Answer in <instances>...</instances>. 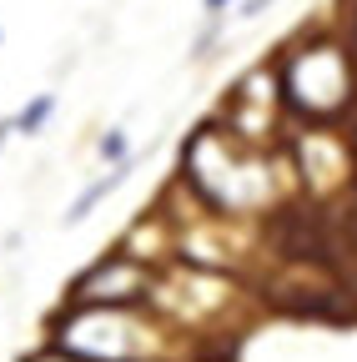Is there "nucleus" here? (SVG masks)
Here are the masks:
<instances>
[{"label":"nucleus","instance_id":"1","mask_svg":"<svg viewBox=\"0 0 357 362\" xmlns=\"http://www.w3.org/2000/svg\"><path fill=\"white\" fill-rule=\"evenodd\" d=\"M282 101L307 121H337L357 101L352 40H302L277 61Z\"/></svg>","mask_w":357,"mask_h":362},{"label":"nucleus","instance_id":"2","mask_svg":"<svg viewBox=\"0 0 357 362\" xmlns=\"http://www.w3.org/2000/svg\"><path fill=\"white\" fill-rule=\"evenodd\" d=\"M187 181L197 187L201 202H211L216 211H252L272 197V181H267V166L247 151V141L237 131H197L192 146L182 151Z\"/></svg>","mask_w":357,"mask_h":362},{"label":"nucleus","instance_id":"3","mask_svg":"<svg viewBox=\"0 0 357 362\" xmlns=\"http://www.w3.org/2000/svg\"><path fill=\"white\" fill-rule=\"evenodd\" d=\"M297 166H302V181L317 197L327 192H342L352 181V151H347V136L332 131V121H317L312 131L297 136Z\"/></svg>","mask_w":357,"mask_h":362},{"label":"nucleus","instance_id":"4","mask_svg":"<svg viewBox=\"0 0 357 362\" xmlns=\"http://www.w3.org/2000/svg\"><path fill=\"white\" fill-rule=\"evenodd\" d=\"M146 287H151V277L141 272L136 257H106V262H96L76 282V302L81 307H101V302L106 307H121V302H136Z\"/></svg>","mask_w":357,"mask_h":362},{"label":"nucleus","instance_id":"5","mask_svg":"<svg viewBox=\"0 0 357 362\" xmlns=\"http://www.w3.org/2000/svg\"><path fill=\"white\" fill-rule=\"evenodd\" d=\"M126 176H131V166H126V161H116V166H111V171H106L101 181H91V187H86V192H81V197L71 202L66 221H86V216H91V211H96V206H101V202H106V197H111L116 187H121Z\"/></svg>","mask_w":357,"mask_h":362},{"label":"nucleus","instance_id":"6","mask_svg":"<svg viewBox=\"0 0 357 362\" xmlns=\"http://www.w3.org/2000/svg\"><path fill=\"white\" fill-rule=\"evenodd\" d=\"M51 111H56V96H35V101H30V106H25L16 121H11V131H21V136H35L40 126H46V116H51Z\"/></svg>","mask_w":357,"mask_h":362},{"label":"nucleus","instance_id":"7","mask_svg":"<svg viewBox=\"0 0 357 362\" xmlns=\"http://www.w3.org/2000/svg\"><path fill=\"white\" fill-rule=\"evenodd\" d=\"M101 156H106L111 166L126 161V136H121V131H106V136H101Z\"/></svg>","mask_w":357,"mask_h":362},{"label":"nucleus","instance_id":"8","mask_svg":"<svg viewBox=\"0 0 357 362\" xmlns=\"http://www.w3.org/2000/svg\"><path fill=\"white\" fill-rule=\"evenodd\" d=\"M262 6H272V0H247V6H242V11H237V16H257V11H262Z\"/></svg>","mask_w":357,"mask_h":362},{"label":"nucleus","instance_id":"9","mask_svg":"<svg viewBox=\"0 0 357 362\" xmlns=\"http://www.w3.org/2000/svg\"><path fill=\"white\" fill-rule=\"evenodd\" d=\"M201 6H206L211 16H221V11H227V6H232V0H201Z\"/></svg>","mask_w":357,"mask_h":362},{"label":"nucleus","instance_id":"10","mask_svg":"<svg viewBox=\"0 0 357 362\" xmlns=\"http://www.w3.org/2000/svg\"><path fill=\"white\" fill-rule=\"evenodd\" d=\"M352 51H357V11H352Z\"/></svg>","mask_w":357,"mask_h":362}]
</instances>
